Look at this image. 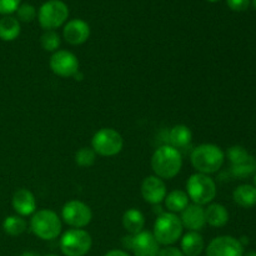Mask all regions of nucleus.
Instances as JSON below:
<instances>
[{
	"label": "nucleus",
	"instance_id": "10",
	"mask_svg": "<svg viewBox=\"0 0 256 256\" xmlns=\"http://www.w3.org/2000/svg\"><path fill=\"white\" fill-rule=\"evenodd\" d=\"M122 242L126 249L134 252L135 256H158L160 252V245L152 232L145 230L140 232L139 234L125 236Z\"/></svg>",
	"mask_w": 256,
	"mask_h": 256
},
{
	"label": "nucleus",
	"instance_id": "16",
	"mask_svg": "<svg viewBox=\"0 0 256 256\" xmlns=\"http://www.w3.org/2000/svg\"><path fill=\"white\" fill-rule=\"evenodd\" d=\"M12 209L19 216H29L36 212V200L34 194L28 189H18L12 199Z\"/></svg>",
	"mask_w": 256,
	"mask_h": 256
},
{
	"label": "nucleus",
	"instance_id": "27",
	"mask_svg": "<svg viewBox=\"0 0 256 256\" xmlns=\"http://www.w3.org/2000/svg\"><path fill=\"white\" fill-rule=\"evenodd\" d=\"M96 160V152L92 148H82L75 154V162L80 168H89L95 164Z\"/></svg>",
	"mask_w": 256,
	"mask_h": 256
},
{
	"label": "nucleus",
	"instance_id": "21",
	"mask_svg": "<svg viewBox=\"0 0 256 256\" xmlns=\"http://www.w3.org/2000/svg\"><path fill=\"white\" fill-rule=\"evenodd\" d=\"M232 199L239 206L250 209L256 205V188L249 184L240 185L232 192Z\"/></svg>",
	"mask_w": 256,
	"mask_h": 256
},
{
	"label": "nucleus",
	"instance_id": "35",
	"mask_svg": "<svg viewBox=\"0 0 256 256\" xmlns=\"http://www.w3.org/2000/svg\"><path fill=\"white\" fill-rule=\"evenodd\" d=\"M244 256H256V252H249L248 254H245Z\"/></svg>",
	"mask_w": 256,
	"mask_h": 256
},
{
	"label": "nucleus",
	"instance_id": "36",
	"mask_svg": "<svg viewBox=\"0 0 256 256\" xmlns=\"http://www.w3.org/2000/svg\"><path fill=\"white\" fill-rule=\"evenodd\" d=\"M254 186L256 188V172L254 174Z\"/></svg>",
	"mask_w": 256,
	"mask_h": 256
},
{
	"label": "nucleus",
	"instance_id": "1",
	"mask_svg": "<svg viewBox=\"0 0 256 256\" xmlns=\"http://www.w3.org/2000/svg\"><path fill=\"white\" fill-rule=\"evenodd\" d=\"M182 168V155L175 148L165 144L158 148L152 156V169L158 178L170 180L176 176Z\"/></svg>",
	"mask_w": 256,
	"mask_h": 256
},
{
	"label": "nucleus",
	"instance_id": "9",
	"mask_svg": "<svg viewBox=\"0 0 256 256\" xmlns=\"http://www.w3.org/2000/svg\"><path fill=\"white\" fill-rule=\"evenodd\" d=\"M62 222L72 229H82L92 220V212L85 202L80 200H70L62 209Z\"/></svg>",
	"mask_w": 256,
	"mask_h": 256
},
{
	"label": "nucleus",
	"instance_id": "28",
	"mask_svg": "<svg viewBox=\"0 0 256 256\" xmlns=\"http://www.w3.org/2000/svg\"><path fill=\"white\" fill-rule=\"evenodd\" d=\"M16 19L22 22H32L36 18V9L32 4H20L16 9Z\"/></svg>",
	"mask_w": 256,
	"mask_h": 256
},
{
	"label": "nucleus",
	"instance_id": "12",
	"mask_svg": "<svg viewBox=\"0 0 256 256\" xmlns=\"http://www.w3.org/2000/svg\"><path fill=\"white\" fill-rule=\"evenodd\" d=\"M206 256H244V246L236 238L218 236L208 245Z\"/></svg>",
	"mask_w": 256,
	"mask_h": 256
},
{
	"label": "nucleus",
	"instance_id": "30",
	"mask_svg": "<svg viewBox=\"0 0 256 256\" xmlns=\"http://www.w3.org/2000/svg\"><path fill=\"white\" fill-rule=\"evenodd\" d=\"M22 0H0V14L10 15L16 12Z\"/></svg>",
	"mask_w": 256,
	"mask_h": 256
},
{
	"label": "nucleus",
	"instance_id": "19",
	"mask_svg": "<svg viewBox=\"0 0 256 256\" xmlns=\"http://www.w3.org/2000/svg\"><path fill=\"white\" fill-rule=\"evenodd\" d=\"M205 248L204 238L198 232H189L182 238V252L185 256H199Z\"/></svg>",
	"mask_w": 256,
	"mask_h": 256
},
{
	"label": "nucleus",
	"instance_id": "18",
	"mask_svg": "<svg viewBox=\"0 0 256 256\" xmlns=\"http://www.w3.org/2000/svg\"><path fill=\"white\" fill-rule=\"evenodd\" d=\"M206 224L212 228H222L229 222V212L226 208L218 202H210L205 209Z\"/></svg>",
	"mask_w": 256,
	"mask_h": 256
},
{
	"label": "nucleus",
	"instance_id": "5",
	"mask_svg": "<svg viewBox=\"0 0 256 256\" xmlns=\"http://www.w3.org/2000/svg\"><path fill=\"white\" fill-rule=\"evenodd\" d=\"M186 194L192 204L209 205L216 196V184L209 175L195 172L188 179Z\"/></svg>",
	"mask_w": 256,
	"mask_h": 256
},
{
	"label": "nucleus",
	"instance_id": "31",
	"mask_svg": "<svg viewBox=\"0 0 256 256\" xmlns=\"http://www.w3.org/2000/svg\"><path fill=\"white\" fill-rule=\"evenodd\" d=\"M226 4L232 12H245L250 6V0H226Z\"/></svg>",
	"mask_w": 256,
	"mask_h": 256
},
{
	"label": "nucleus",
	"instance_id": "17",
	"mask_svg": "<svg viewBox=\"0 0 256 256\" xmlns=\"http://www.w3.org/2000/svg\"><path fill=\"white\" fill-rule=\"evenodd\" d=\"M192 140V132L186 125H175L168 132V142L170 146L175 148L180 152L182 149H186Z\"/></svg>",
	"mask_w": 256,
	"mask_h": 256
},
{
	"label": "nucleus",
	"instance_id": "24",
	"mask_svg": "<svg viewBox=\"0 0 256 256\" xmlns=\"http://www.w3.org/2000/svg\"><path fill=\"white\" fill-rule=\"evenodd\" d=\"M26 222L19 215H10L2 222V230L10 236H19L26 230Z\"/></svg>",
	"mask_w": 256,
	"mask_h": 256
},
{
	"label": "nucleus",
	"instance_id": "4",
	"mask_svg": "<svg viewBox=\"0 0 256 256\" xmlns=\"http://www.w3.org/2000/svg\"><path fill=\"white\" fill-rule=\"evenodd\" d=\"M30 230L39 239L54 240L62 232V220L52 210H38L30 219Z\"/></svg>",
	"mask_w": 256,
	"mask_h": 256
},
{
	"label": "nucleus",
	"instance_id": "23",
	"mask_svg": "<svg viewBox=\"0 0 256 256\" xmlns=\"http://www.w3.org/2000/svg\"><path fill=\"white\" fill-rule=\"evenodd\" d=\"M189 200L190 199L188 196L186 192L176 189L166 194L164 202L168 212H172V214H178V212H182L189 205Z\"/></svg>",
	"mask_w": 256,
	"mask_h": 256
},
{
	"label": "nucleus",
	"instance_id": "2",
	"mask_svg": "<svg viewBox=\"0 0 256 256\" xmlns=\"http://www.w3.org/2000/svg\"><path fill=\"white\" fill-rule=\"evenodd\" d=\"M190 162L198 172L210 175L222 169L225 162V154L218 145L202 144L192 149Z\"/></svg>",
	"mask_w": 256,
	"mask_h": 256
},
{
	"label": "nucleus",
	"instance_id": "22",
	"mask_svg": "<svg viewBox=\"0 0 256 256\" xmlns=\"http://www.w3.org/2000/svg\"><path fill=\"white\" fill-rule=\"evenodd\" d=\"M22 32L20 22L12 15H5L0 19V39L4 42H12Z\"/></svg>",
	"mask_w": 256,
	"mask_h": 256
},
{
	"label": "nucleus",
	"instance_id": "25",
	"mask_svg": "<svg viewBox=\"0 0 256 256\" xmlns=\"http://www.w3.org/2000/svg\"><path fill=\"white\" fill-rule=\"evenodd\" d=\"M230 170H232V174L235 178H239V179H245V178L252 176V174L256 172V159L250 155L244 162L232 165V169Z\"/></svg>",
	"mask_w": 256,
	"mask_h": 256
},
{
	"label": "nucleus",
	"instance_id": "11",
	"mask_svg": "<svg viewBox=\"0 0 256 256\" xmlns=\"http://www.w3.org/2000/svg\"><path fill=\"white\" fill-rule=\"evenodd\" d=\"M52 72L60 78H74L80 72L79 60L69 50H56L50 56Z\"/></svg>",
	"mask_w": 256,
	"mask_h": 256
},
{
	"label": "nucleus",
	"instance_id": "7",
	"mask_svg": "<svg viewBox=\"0 0 256 256\" xmlns=\"http://www.w3.org/2000/svg\"><path fill=\"white\" fill-rule=\"evenodd\" d=\"M59 246L65 256H85L92 246V239L84 229H69L60 238Z\"/></svg>",
	"mask_w": 256,
	"mask_h": 256
},
{
	"label": "nucleus",
	"instance_id": "14",
	"mask_svg": "<svg viewBox=\"0 0 256 256\" xmlns=\"http://www.w3.org/2000/svg\"><path fill=\"white\" fill-rule=\"evenodd\" d=\"M62 36H64L65 42L70 45L84 44L90 36L89 24L82 19L69 20L64 25Z\"/></svg>",
	"mask_w": 256,
	"mask_h": 256
},
{
	"label": "nucleus",
	"instance_id": "3",
	"mask_svg": "<svg viewBox=\"0 0 256 256\" xmlns=\"http://www.w3.org/2000/svg\"><path fill=\"white\" fill-rule=\"evenodd\" d=\"M182 230L184 228H182L180 218L176 214L168 212L158 215L154 222L152 235L159 242V245L172 246L182 238Z\"/></svg>",
	"mask_w": 256,
	"mask_h": 256
},
{
	"label": "nucleus",
	"instance_id": "37",
	"mask_svg": "<svg viewBox=\"0 0 256 256\" xmlns=\"http://www.w3.org/2000/svg\"><path fill=\"white\" fill-rule=\"evenodd\" d=\"M208 2H220V0H208Z\"/></svg>",
	"mask_w": 256,
	"mask_h": 256
},
{
	"label": "nucleus",
	"instance_id": "39",
	"mask_svg": "<svg viewBox=\"0 0 256 256\" xmlns=\"http://www.w3.org/2000/svg\"><path fill=\"white\" fill-rule=\"evenodd\" d=\"M45 256H58V255H52V254H50V255H45Z\"/></svg>",
	"mask_w": 256,
	"mask_h": 256
},
{
	"label": "nucleus",
	"instance_id": "20",
	"mask_svg": "<svg viewBox=\"0 0 256 256\" xmlns=\"http://www.w3.org/2000/svg\"><path fill=\"white\" fill-rule=\"evenodd\" d=\"M122 226L130 235L139 234L145 226L144 214L135 208L126 210L122 215Z\"/></svg>",
	"mask_w": 256,
	"mask_h": 256
},
{
	"label": "nucleus",
	"instance_id": "34",
	"mask_svg": "<svg viewBox=\"0 0 256 256\" xmlns=\"http://www.w3.org/2000/svg\"><path fill=\"white\" fill-rule=\"evenodd\" d=\"M20 256H39V255H38L36 252H22V254Z\"/></svg>",
	"mask_w": 256,
	"mask_h": 256
},
{
	"label": "nucleus",
	"instance_id": "38",
	"mask_svg": "<svg viewBox=\"0 0 256 256\" xmlns=\"http://www.w3.org/2000/svg\"><path fill=\"white\" fill-rule=\"evenodd\" d=\"M252 4H254V6H255V9H256V0H252Z\"/></svg>",
	"mask_w": 256,
	"mask_h": 256
},
{
	"label": "nucleus",
	"instance_id": "26",
	"mask_svg": "<svg viewBox=\"0 0 256 256\" xmlns=\"http://www.w3.org/2000/svg\"><path fill=\"white\" fill-rule=\"evenodd\" d=\"M40 44H42V49L45 52H55L59 50L60 44H62V39H60L59 34L55 30H48L40 38Z\"/></svg>",
	"mask_w": 256,
	"mask_h": 256
},
{
	"label": "nucleus",
	"instance_id": "8",
	"mask_svg": "<svg viewBox=\"0 0 256 256\" xmlns=\"http://www.w3.org/2000/svg\"><path fill=\"white\" fill-rule=\"evenodd\" d=\"M124 148L122 134L112 128H102L94 134L92 139V149L102 156H115Z\"/></svg>",
	"mask_w": 256,
	"mask_h": 256
},
{
	"label": "nucleus",
	"instance_id": "32",
	"mask_svg": "<svg viewBox=\"0 0 256 256\" xmlns=\"http://www.w3.org/2000/svg\"><path fill=\"white\" fill-rule=\"evenodd\" d=\"M158 256H185L180 249L175 246H165L164 249H160Z\"/></svg>",
	"mask_w": 256,
	"mask_h": 256
},
{
	"label": "nucleus",
	"instance_id": "15",
	"mask_svg": "<svg viewBox=\"0 0 256 256\" xmlns=\"http://www.w3.org/2000/svg\"><path fill=\"white\" fill-rule=\"evenodd\" d=\"M182 228L188 229L189 232H198L202 230L206 225L205 220V209L200 205L189 204L182 212Z\"/></svg>",
	"mask_w": 256,
	"mask_h": 256
},
{
	"label": "nucleus",
	"instance_id": "6",
	"mask_svg": "<svg viewBox=\"0 0 256 256\" xmlns=\"http://www.w3.org/2000/svg\"><path fill=\"white\" fill-rule=\"evenodd\" d=\"M68 16L69 8L62 0H48L38 12V20L45 32L60 28L66 22Z\"/></svg>",
	"mask_w": 256,
	"mask_h": 256
},
{
	"label": "nucleus",
	"instance_id": "29",
	"mask_svg": "<svg viewBox=\"0 0 256 256\" xmlns=\"http://www.w3.org/2000/svg\"><path fill=\"white\" fill-rule=\"evenodd\" d=\"M249 156L250 154L246 152V149L240 146V145H234V146L228 149V159L230 160V164L232 165L239 164V162L246 160Z\"/></svg>",
	"mask_w": 256,
	"mask_h": 256
},
{
	"label": "nucleus",
	"instance_id": "13",
	"mask_svg": "<svg viewBox=\"0 0 256 256\" xmlns=\"http://www.w3.org/2000/svg\"><path fill=\"white\" fill-rule=\"evenodd\" d=\"M166 185L164 180L156 175L146 176L142 182V195L146 202L152 205H159L166 198Z\"/></svg>",
	"mask_w": 256,
	"mask_h": 256
},
{
	"label": "nucleus",
	"instance_id": "33",
	"mask_svg": "<svg viewBox=\"0 0 256 256\" xmlns=\"http://www.w3.org/2000/svg\"><path fill=\"white\" fill-rule=\"evenodd\" d=\"M104 256H130V255L128 254L126 252H124V250L114 249V250H110V252H108Z\"/></svg>",
	"mask_w": 256,
	"mask_h": 256
}]
</instances>
